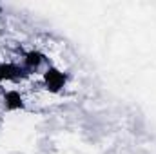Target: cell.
<instances>
[{
	"instance_id": "7a4b0ae2",
	"label": "cell",
	"mask_w": 156,
	"mask_h": 154,
	"mask_svg": "<svg viewBox=\"0 0 156 154\" xmlns=\"http://www.w3.org/2000/svg\"><path fill=\"white\" fill-rule=\"evenodd\" d=\"M4 102H5V107L9 109V111H15V109H20L24 103H22V96L16 93V91H9V93H5V96H4Z\"/></svg>"
},
{
	"instance_id": "6da1fadb",
	"label": "cell",
	"mask_w": 156,
	"mask_h": 154,
	"mask_svg": "<svg viewBox=\"0 0 156 154\" xmlns=\"http://www.w3.org/2000/svg\"><path fill=\"white\" fill-rule=\"evenodd\" d=\"M44 78H45V85H47V89L53 91V93L60 91V89L64 87V83H66V76H64L60 71H56V69H49Z\"/></svg>"
},
{
	"instance_id": "3957f363",
	"label": "cell",
	"mask_w": 156,
	"mask_h": 154,
	"mask_svg": "<svg viewBox=\"0 0 156 154\" xmlns=\"http://www.w3.org/2000/svg\"><path fill=\"white\" fill-rule=\"evenodd\" d=\"M20 75V69L13 64H0V82L13 80Z\"/></svg>"
},
{
	"instance_id": "277c9868",
	"label": "cell",
	"mask_w": 156,
	"mask_h": 154,
	"mask_svg": "<svg viewBox=\"0 0 156 154\" xmlns=\"http://www.w3.org/2000/svg\"><path fill=\"white\" fill-rule=\"evenodd\" d=\"M40 62H42V54H40V53H29L27 58H26V64H27L29 67H33V65L37 67Z\"/></svg>"
}]
</instances>
